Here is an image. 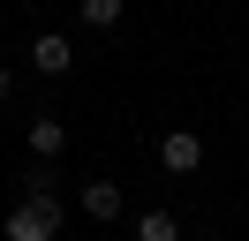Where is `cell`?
I'll return each instance as SVG.
<instances>
[{"label": "cell", "mask_w": 249, "mask_h": 241, "mask_svg": "<svg viewBox=\"0 0 249 241\" xmlns=\"http://www.w3.org/2000/svg\"><path fill=\"white\" fill-rule=\"evenodd\" d=\"M0 234H8V241H53V234H61V196H23Z\"/></svg>", "instance_id": "cell-1"}, {"label": "cell", "mask_w": 249, "mask_h": 241, "mask_svg": "<svg viewBox=\"0 0 249 241\" xmlns=\"http://www.w3.org/2000/svg\"><path fill=\"white\" fill-rule=\"evenodd\" d=\"M159 166L166 173H204V136L196 128H166L159 136Z\"/></svg>", "instance_id": "cell-2"}, {"label": "cell", "mask_w": 249, "mask_h": 241, "mask_svg": "<svg viewBox=\"0 0 249 241\" xmlns=\"http://www.w3.org/2000/svg\"><path fill=\"white\" fill-rule=\"evenodd\" d=\"M23 143H31V158H38V166H53V158L68 151V128H61V113H31V120H23Z\"/></svg>", "instance_id": "cell-3"}, {"label": "cell", "mask_w": 249, "mask_h": 241, "mask_svg": "<svg viewBox=\"0 0 249 241\" xmlns=\"http://www.w3.org/2000/svg\"><path fill=\"white\" fill-rule=\"evenodd\" d=\"M31 68H38V75H68V68H76L68 30H38V38H31Z\"/></svg>", "instance_id": "cell-4"}, {"label": "cell", "mask_w": 249, "mask_h": 241, "mask_svg": "<svg viewBox=\"0 0 249 241\" xmlns=\"http://www.w3.org/2000/svg\"><path fill=\"white\" fill-rule=\"evenodd\" d=\"M121 204H128V196H121V181H83V219L113 226V219H121Z\"/></svg>", "instance_id": "cell-5"}, {"label": "cell", "mask_w": 249, "mask_h": 241, "mask_svg": "<svg viewBox=\"0 0 249 241\" xmlns=\"http://www.w3.org/2000/svg\"><path fill=\"white\" fill-rule=\"evenodd\" d=\"M136 241H181V219H174V211H143V219H136Z\"/></svg>", "instance_id": "cell-6"}, {"label": "cell", "mask_w": 249, "mask_h": 241, "mask_svg": "<svg viewBox=\"0 0 249 241\" xmlns=\"http://www.w3.org/2000/svg\"><path fill=\"white\" fill-rule=\"evenodd\" d=\"M76 8H83V23H91V30H113L128 0H76Z\"/></svg>", "instance_id": "cell-7"}, {"label": "cell", "mask_w": 249, "mask_h": 241, "mask_svg": "<svg viewBox=\"0 0 249 241\" xmlns=\"http://www.w3.org/2000/svg\"><path fill=\"white\" fill-rule=\"evenodd\" d=\"M23 196H61V173H53V166H31V173H23Z\"/></svg>", "instance_id": "cell-8"}, {"label": "cell", "mask_w": 249, "mask_h": 241, "mask_svg": "<svg viewBox=\"0 0 249 241\" xmlns=\"http://www.w3.org/2000/svg\"><path fill=\"white\" fill-rule=\"evenodd\" d=\"M8 90H16V68H8V60H0V98H8Z\"/></svg>", "instance_id": "cell-9"}]
</instances>
